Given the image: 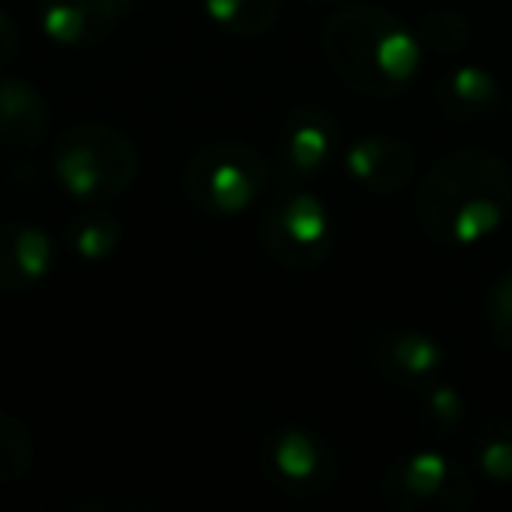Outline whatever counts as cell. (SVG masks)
<instances>
[{"mask_svg": "<svg viewBox=\"0 0 512 512\" xmlns=\"http://www.w3.org/2000/svg\"><path fill=\"white\" fill-rule=\"evenodd\" d=\"M414 214L442 246L491 239L512 214L509 165L488 151H449L421 179Z\"/></svg>", "mask_w": 512, "mask_h": 512, "instance_id": "obj_1", "label": "cell"}, {"mask_svg": "<svg viewBox=\"0 0 512 512\" xmlns=\"http://www.w3.org/2000/svg\"><path fill=\"white\" fill-rule=\"evenodd\" d=\"M421 39L376 4L341 8L323 22V53L334 74L362 95H400L421 67Z\"/></svg>", "mask_w": 512, "mask_h": 512, "instance_id": "obj_2", "label": "cell"}, {"mask_svg": "<svg viewBox=\"0 0 512 512\" xmlns=\"http://www.w3.org/2000/svg\"><path fill=\"white\" fill-rule=\"evenodd\" d=\"M141 158L123 130L102 120L67 127L53 144V176L81 204H106L134 186Z\"/></svg>", "mask_w": 512, "mask_h": 512, "instance_id": "obj_3", "label": "cell"}, {"mask_svg": "<svg viewBox=\"0 0 512 512\" xmlns=\"http://www.w3.org/2000/svg\"><path fill=\"white\" fill-rule=\"evenodd\" d=\"M256 467L274 491L292 502L327 498L341 481L337 449L299 421H278L256 439Z\"/></svg>", "mask_w": 512, "mask_h": 512, "instance_id": "obj_4", "label": "cell"}, {"mask_svg": "<svg viewBox=\"0 0 512 512\" xmlns=\"http://www.w3.org/2000/svg\"><path fill=\"white\" fill-rule=\"evenodd\" d=\"M271 186V165L256 148L239 141L207 144L186 162L183 190L207 214H242Z\"/></svg>", "mask_w": 512, "mask_h": 512, "instance_id": "obj_5", "label": "cell"}, {"mask_svg": "<svg viewBox=\"0 0 512 512\" xmlns=\"http://www.w3.org/2000/svg\"><path fill=\"white\" fill-rule=\"evenodd\" d=\"M379 498L397 512H467L477 484L456 460L432 449L397 456L379 477Z\"/></svg>", "mask_w": 512, "mask_h": 512, "instance_id": "obj_6", "label": "cell"}, {"mask_svg": "<svg viewBox=\"0 0 512 512\" xmlns=\"http://www.w3.org/2000/svg\"><path fill=\"white\" fill-rule=\"evenodd\" d=\"M260 246L288 271L320 267L334 249V218L313 193H288L267 207L260 221Z\"/></svg>", "mask_w": 512, "mask_h": 512, "instance_id": "obj_7", "label": "cell"}, {"mask_svg": "<svg viewBox=\"0 0 512 512\" xmlns=\"http://www.w3.org/2000/svg\"><path fill=\"white\" fill-rule=\"evenodd\" d=\"M365 362L386 383L404 386V390H421V386L435 383V376L442 372V362H446V351L425 330L379 327L365 341Z\"/></svg>", "mask_w": 512, "mask_h": 512, "instance_id": "obj_8", "label": "cell"}, {"mask_svg": "<svg viewBox=\"0 0 512 512\" xmlns=\"http://www.w3.org/2000/svg\"><path fill=\"white\" fill-rule=\"evenodd\" d=\"M134 4L137 0H39V29L60 46H95Z\"/></svg>", "mask_w": 512, "mask_h": 512, "instance_id": "obj_9", "label": "cell"}, {"mask_svg": "<svg viewBox=\"0 0 512 512\" xmlns=\"http://www.w3.org/2000/svg\"><path fill=\"white\" fill-rule=\"evenodd\" d=\"M57 249L46 228L32 221L0 225V295H22L53 274Z\"/></svg>", "mask_w": 512, "mask_h": 512, "instance_id": "obj_10", "label": "cell"}, {"mask_svg": "<svg viewBox=\"0 0 512 512\" xmlns=\"http://www.w3.org/2000/svg\"><path fill=\"white\" fill-rule=\"evenodd\" d=\"M337 151V127L323 109L302 106L285 120L278 134V155L281 169L295 179L316 176L330 165Z\"/></svg>", "mask_w": 512, "mask_h": 512, "instance_id": "obj_11", "label": "cell"}, {"mask_svg": "<svg viewBox=\"0 0 512 512\" xmlns=\"http://www.w3.org/2000/svg\"><path fill=\"white\" fill-rule=\"evenodd\" d=\"M344 169L372 193H400L414 179V151L400 137L369 134L344 151Z\"/></svg>", "mask_w": 512, "mask_h": 512, "instance_id": "obj_12", "label": "cell"}, {"mask_svg": "<svg viewBox=\"0 0 512 512\" xmlns=\"http://www.w3.org/2000/svg\"><path fill=\"white\" fill-rule=\"evenodd\" d=\"M50 102L36 85L22 78H0V144L36 148L50 134Z\"/></svg>", "mask_w": 512, "mask_h": 512, "instance_id": "obj_13", "label": "cell"}, {"mask_svg": "<svg viewBox=\"0 0 512 512\" xmlns=\"http://www.w3.org/2000/svg\"><path fill=\"white\" fill-rule=\"evenodd\" d=\"M435 102L456 123L484 120L498 102V81L484 67H453L435 88Z\"/></svg>", "mask_w": 512, "mask_h": 512, "instance_id": "obj_14", "label": "cell"}, {"mask_svg": "<svg viewBox=\"0 0 512 512\" xmlns=\"http://www.w3.org/2000/svg\"><path fill=\"white\" fill-rule=\"evenodd\" d=\"M474 463L488 484H512V414H495L477 428Z\"/></svg>", "mask_w": 512, "mask_h": 512, "instance_id": "obj_15", "label": "cell"}, {"mask_svg": "<svg viewBox=\"0 0 512 512\" xmlns=\"http://www.w3.org/2000/svg\"><path fill=\"white\" fill-rule=\"evenodd\" d=\"M204 11L214 25L242 39L264 36L281 15V0H204Z\"/></svg>", "mask_w": 512, "mask_h": 512, "instance_id": "obj_16", "label": "cell"}, {"mask_svg": "<svg viewBox=\"0 0 512 512\" xmlns=\"http://www.w3.org/2000/svg\"><path fill=\"white\" fill-rule=\"evenodd\" d=\"M36 463V439L25 418L0 411V488L22 481Z\"/></svg>", "mask_w": 512, "mask_h": 512, "instance_id": "obj_17", "label": "cell"}, {"mask_svg": "<svg viewBox=\"0 0 512 512\" xmlns=\"http://www.w3.org/2000/svg\"><path fill=\"white\" fill-rule=\"evenodd\" d=\"M71 249L88 260V264H102L120 249V221L113 214H85L71 225Z\"/></svg>", "mask_w": 512, "mask_h": 512, "instance_id": "obj_18", "label": "cell"}, {"mask_svg": "<svg viewBox=\"0 0 512 512\" xmlns=\"http://www.w3.org/2000/svg\"><path fill=\"white\" fill-rule=\"evenodd\" d=\"M418 418L428 432L435 435H453L456 428L467 418V407H463V393L449 383H428L421 386L418 400Z\"/></svg>", "mask_w": 512, "mask_h": 512, "instance_id": "obj_19", "label": "cell"}, {"mask_svg": "<svg viewBox=\"0 0 512 512\" xmlns=\"http://www.w3.org/2000/svg\"><path fill=\"white\" fill-rule=\"evenodd\" d=\"M418 39H421V46H428V50H435V53H456L470 43V18L463 15V11L439 8L421 18Z\"/></svg>", "mask_w": 512, "mask_h": 512, "instance_id": "obj_20", "label": "cell"}, {"mask_svg": "<svg viewBox=\"0 0 512 512\" xmlns=\"http://www.w3.org/2000/svg\"><path fill=\"white\" fill-rule=\"evenodd\" d=\"M484 323H488L491 341L502 351H512V267H505L491 281L488 295H484Z\"/></svg>", "mask_w": 512, "mask_h": 512, "instance_id": "obj_21", "label": "cell"}, {"mask_svg": "<svg viewBox=\"0 0 512 512\" xmlns=\"http://www.w3.org/2000/svg\"><path fill=\"white\" fill-rule=\"evenodd\" d=\"M18 46H22V32H18L15 18L4 15V11H0V67L11 64V60H15Z\"/></svg>", "mask_w": 512, "mask_h": 512, "instance_id": "obj_22", "label": "cell"}, {"mask_svg": "<svg viewBox=\"0 0 512 512\" xmlns=\"http://www.w3.org/2000/svg\"><path fill=\"white\" fill-rule=\"evenodd\" d=\"M327 4H334V0H327Z\"/></svg>", "mask_w": 512, "mask_h": 512, "instance_id": "obj_23", "label": "cell"}]
</instances>
